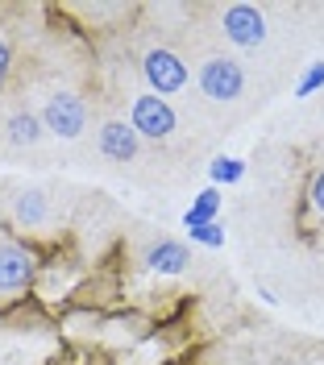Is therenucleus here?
I'll return each instance as SVG.
<instances>
[{
    "instance_id": "2eb2a0df",
    "label": "nucleus",
    "mask_w": 324,
    "mask_h": 365,
    "mask_svg": "<svg viewBox=\"0 0 324 365\" xmlns=\"http://www.w3.org/2000/svg\"><path fill=\"white\" fill-rule=\"evenodd\" d=\"M9 71H13V46H9V38L0 34V88L9 83Z\"/></svg>"
},
{
    "instance_id": "20e7f679",
    "label": "nucleus",
    "mask_w": 324,
    "mask_h": 365,
    "mask_svg": "<svg viewBox=\"0 0 324 365\" xmlns=\"http://www.w3.org/2000/svg\"><path fill=\"white\" fill-rule=\"evenodd\" d=\"M141 75H146V83L154 96H175V91L187 88V79H191V71L187 63L175 54V50H166V46H154V50H146L141 54Z\"/></svg>"
},
{
    "instance_id": "dca6fc26",
    "label": "nucleus",
    "mask_w": 324,
    "mask_h": 365,
    "mask_svg": "<svg viewBox=\"0 0 324 365\" xmlns=\"http://www.w3.org/2000/svg\"><path fill=\"white\" fill-rule=\"evenodd\" d=\"M308 200H312V207H316V212L324 216V170L316 175V179H312V191H308Z\"/></svg>"
},
{
    "instance_id": "f8f14e48",
    "label": "nucleus",
    "mask_w": 324,
    "mask_h": 365,
    "mask_svg": "<svg viewBox=\"0 0 324 365\" xmlns=\"http://www.w3.org/2000/svg\"><path fill=\"white\" fill-rule=\"evenodd\" d=\"M208 175H212V182H241L245 162H241V158H212Z\"/></svg>"
},
{
    "instance_id": "9d476101",
    "label": "nucleus",
    "mask_w": 324,
    "mask_h": 365,
    "mask_svg": "<svg viewBox=\"0 0 324 365\" xmlns=\"http://www.w3.org/2000/svg\"><path fill=\"white\" fill-rule=\"evenodd\" d=\"M4 129H9V141H13V145H38V141H42V133H46L42 116L29 113V108H17V113H9Z\"/></svg>"
},
{
    "instance_id": "f257e3e1",
    "label": "nucleus",
    "mask_w": 324,
    "mask_h": 365,
    "mask_svg": "<svg viewBox=\"0 0 324 365\" xmlns=\"http://www.w3.org/2000/svg\"><path fill=\"white\" fill-rule=\"evenodd\" d=\"M88 116H92L88 113V100L71 88H50L46 100H42V125H46V133L63 137V141H75L83 133Z\"/></svg>"
},
{
    "instance_id": "ddd939ff",
    "label": "nucleus",
    "mask_w": 324,
    "mask_h": 365,
    "mask_svg": "<svg viewBox=\"0 0 324 365\" xmlns=\"http://www.w3.org/2000/svg\"><path fill=\"white\" fill-rule=\"evenodd\" d=\"M187 232H191V241H200V245H208V250H221V245H225V228L216 225V220H212V225H200V228H187Z\"/></svg>"
},
{
    "instance_id": "39448f33",
    "label": "nucleus",
    "mask_w": 324,
    "mask_h": 365,
    "mask_svg": "<svg viewBox=\"0 0 324 365\" xmlns=\"http://www.w3.org/2000/svg\"><path fill=\"white\" fill-rule=\"evenodd\" d=\"M221 34L241 50H254L266 42V13L258 4H229L221 13Z\"/></svg>"
},
{
    "instance_id": "9b49d317",
    "label": "nucleus",
    "mask_w": 324,
    "mask_h": 365,
    "mask_svg": "<svg viewBox=\"0 0 324 365\" xmlns=\"http://www.w3.org/2000/svg\"><path fill=\"white\" fill-rule=\"evenodd\" d=\"M216 212H221V191H216V187H204V191L196 195V204L183 212V225L187 228L212 225V220H216Z\"/></svg>"
},
{
    "instance_id": "6e6552de",
    "label": "nucleus",
    "mask_w": 324,
    "mask_h": 365,
    "mask_svg": "<svg viewBox=\"0 0 324 365\" xmlns=\"http://www.w3.org/2000/svg\"><path fill=\"white\" fill-rule=\"evenodd\" d=\"M146 270L150 274H183L187 266H191V253H187L183 241H171V237H162V241H154L150 250H146Z\"/></svg>"
},
{
    "instance_id": "423d86ee",
    "label": "nucleus",
    "mask_w": 324,
    "mask_h": 365,
    "mask_svg": "<svg viewBox=\"0 0 324 365\" xmlns=\"http://www.w3.org/2000/svg\"><path fill=\"white\" fill-rule=\"evenodd\" d=\"M38 274V257L17 241H0V295H21Z\"/></svg>"
},
{
    "instance_id": "4468645a",
    "label": "nucleus",
    "mask_w": 324,
    "mask_h": 365,
    "mask_svg": "<svg viewBox=\"0 0 324 365\" xmlns=\"http://www.w3.org/2000/svg\"><path fill=\"white\" fill-rule=\"evenodd\" d=\"M316 88H324V63H312V67L303 71V79H300V88H295V96H312Z\"/></svg>"
},
{
    "instance_id": "0eeeda50",
    "label": "nucleus",
    "mask_w": 324,
    "mask_h": 365,
    "mask_svg": "<svg viewBox=\"0 0 324 365\" xmlns=\"http://www.w3.org/2000/svg\"><path fill=\"white\" fill-rule=\"evenodd\" d=\"M96 145H100V154L113 162H133L141 150V137L138 129L125 120V116H108L104 125H100V133H96Z\"/></svg>"
},
{
    "instance_id": "f03ea898",
    "label": "nucleus",
    "mask_w": 324,
    "mask_h": 365,
    "mask_svg": "<svg viewBox=\"0 0 324 365\" xmlns=\"http://www.w3.org/2000/svg\"><path fill=\"white\" fill-rule=\"evenodd\" d=\"M196 83L212 104H229L245 91V67L233 54H204L196 67Z\"/></svg>"
},
{
    "instance_id": "1a4fd4ad",
    "label": "nucleus",
    "mask_w": 324,
    "mask_h": 365,
    "mask_svg": "<svg viewBox=\"0 0 324 365\" xmlns=\"http://www.w3.org/2000/svg\"><path fill=\"white\" fill-rule=\"evenodd\" d=\"M13 220L21 228H34V232H42V228L50 225V200L42 195V191H17L13 195Z\"/></svg>"
},
{
    "instance_id": "7ed1b4c3",
    "label": "nucleus",
    "mask_w": 324,
    "mask_h": 365,
    "mask_svg": "<svg viewBox=\"0 0 324 365\" xmlns=\"http://www.w3.org/2000/svg\"><path fill=\"white\" fill-rule=\"evenodd\" d=\"M129 125H133L138 137H146V141H171L175 129H179L175 108H171L162 96H154V91L133 96V104H129Z\"/></svg>"
}]
</instances>
